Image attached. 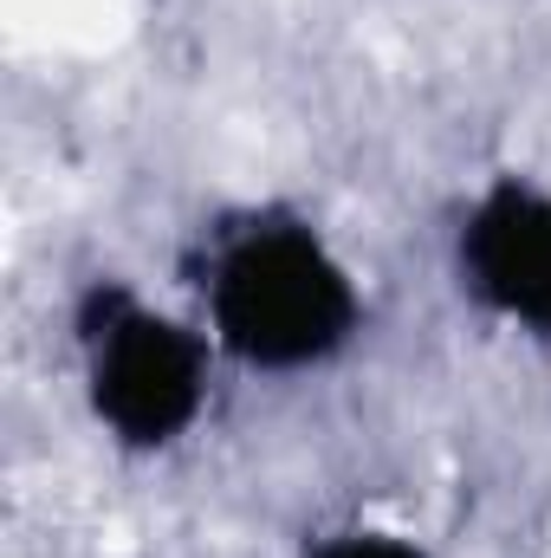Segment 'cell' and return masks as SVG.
Segmentation results:
<instances>
[{"instance_id":"277c9868","label":"cell","mask_w":551,"mask_h":558,"mask_svg":"<svg viewBox=\"0 0 551 558\" xmlns=\"http://www.w3.org/2000/svg\"><path fill=\"white\" fill-rule=\"evenodd\" d=\"M298 558H434V553L403 539V533H383V526H344V533H318Z\"/></svg>"},{"instance_id":"7a4b0ae2","label":"cell","mask_w":551,"mask_h":558,"mask_svg":"<svg viewBox=\"0 0 551 558\" xmlns=\"http://www.w3.org/2000/svg\"><path fill=\"white\" fill-rule=\"evenodd\" d=\"M72 338L91 422L118 448L162 454L201 422L215 357L208 331H195L188 318L156 312L124 279H91L72 305Z\"/></svg>"},{"instance_id":"6da1fadb","label":"cell","mask_w":551,"mask_h":558,"mask_svg":"<svg viewBox=\"0 0 551 558\" xmlns=\"http://www.w3.org/2000/svg\"><path fill=\"white\" fill-rule=\"evenodd\" d=\"M195 292L208 338L267 377H298L351 351L364 292L338 247L292 208H241L208 228Z\"/></svg>"},{"instance_id":"3957f363","label":"cell","mask_w":551,"mask_h":558,"mask_svg":"<svg viewBox=\"0 0 551 558\" xmlns=\"http://www.w3.org/2000/svg\"><path fill=\"white\" fill-rule=\"evenodd\" d=\"M454 279L500 325L551 344V189L506 175L480 189L454 228Z\"/></svg>"}]
</instances>
